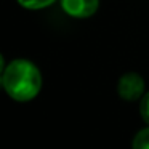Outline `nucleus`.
I'll return each mask as SVG.
<instances>
[{
    "label": "nucleus",
    "mask_w": 149,
    "mask_h": 149,
    "mask_svg": "<svg viewBox=\"0 0 149 149\" xmlns=\"http://www.w3.org/2000/svg\"><path fill=\"white\" fill-rule=\"evenodd\" d=\"M2 87L11 100L26 103L39 95L42 88V74L29 59H13L3 71Z\"/></svg>",
    "instance_id": "f257e3e1"
},
{
    "label": "nucleus",
    "mask_w": 149,
    "mask_h": 149,
    "mask_svg": "<svg viewBox=\"0 0 149 149\" xmlns=\"http://www.w3.org/2000/svg\"><path fill=\"white\" fill-rule=\"evenodd\" d=\"M117 93L125 101H136L144 95V80L138 72H127L117 82Z\"/></svg>",
    "instance_id": "f03ea898"
},
{
    "label": "nucleus",
    "mask_w": 149,
    "mask_h": 149,
    "mask_svg": "<svg viewBox=\"0 0 149 149\" xmlns=\"http://www.w3.org/2000/svg\"><path fill=\"white\" fill-rule=\"evenodd\" d=\"M61 7L66 15L77 19H84L96 13L100 0H61Z\"/></svg>",
    "instance_id": "7ed1b4c3"
},
{
    "label": "nucleus",
    "mask_w": 149,
    "mask_h": 149,
    "mask_svg": "<svg viewBox=\"0 0 149 149\" xmlns=\"http://www.w3.org/2000/svg\"><path fill=\"white\" fill-rule=\"evenodd\" d=\"M132 149H149V127L139 130L135 135L132 143Z\"/></svg>",
    "instance_id": "20e7f679"
},
{
    "label": "nucleus",
    "mask_w": 149,
    "mask_h": 149,
    "mask_svg": "<svg viewBox=\"0 0 149 149\" xmlns=\"http://www.w3.org/2000/svg\"><path fill=\"white\" fill-rule=\"evenodd\" d=\"M56 0H18V3L27 10H42L50 5H53Z\"/></svg>",
    "instance_id": "39448f33"
},
{
    "label": "nucleus",
    "mask_w": 149,
    "mask_h": 149,
    "mask_svg": "<svg viewBox=\"0 0 149 149\" xmlns=\"http://www.w3.org/2000/svg\"><path fill=\"white\" fill-rule=\"evenodd\" d=\"M139 114H141V119L149 125V91L144 93L143 98H141V103H139Z\"/></svg>",
    "instance_id": "423d86ee"
},
{
    "label": "nucleus",
    "mask_w": 149,
    "mask_h": 149,
    "mask_svg": "<svg viewBox=\"0 0 149 149\" xmlns=\"http://www.w3.org/2000/svg\"><path fill=\"white\" fill-rule=\"evenodd\" d=\"M5 59H3V56H2V53H0V82H2V75H3V71H5Z\"/></svg>",
    "instance_id": "0eeeda50"
}]
</instances>
